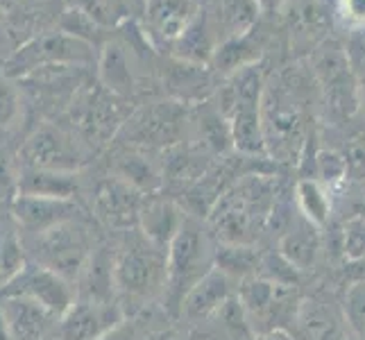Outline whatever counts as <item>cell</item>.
I'll return each instance as SVG.
<instances>
[{"mask_svg":"<svg viewBox=\"0 0 365 340\" xmlns=\"http://www.w3.org/2000/svg\"><path fill=\"white\" fill-rule=\"evenodd\" d=\"M96 46L66 32L46 34L41 39L28 43L7 61V78L25 75L36 66H66V64H91Z\"/></svg>","mask_w":365,"mask_h":340,"instance_id":"cell-10","label":"cell"},{"mask_svg":"<svg viewBox=\"0 0 365 340\" xmlns=\"http://www.w3.org/2000/svg\"><path fill=\"white\" fill-rule=\"evenodd\" d=\"M23 241L32 263L66 277L73 284H78L98 249L91 227L84 222V218H73L41 234L23 236Z\"/></svg>","mask_w":365,"mask_h":340,"instance_id":"cell-6","label":"cell"},{"mask_svg":"<svg viewBox=\"0 0 365 340\" xmlns=\"http://www.w3.org/2000/svg\"><path fill=\"white\" fill-rule=\"evenodd\" d=\"M347 163V175H351L354 180H365V128L354 130L343 145V150H338Z\"/></svg>","mask_w":365,"mask_h":340,"instance_id":"cell-32","label":"cell"},{"mask_svg":"<svg viewBox=\"0 0 365 340\" xmlns=\"http://www.w3.org/2000/svg\"><path fill=\"white\" fill-rule=\"evenodd\" d=\"M188 141L202 148L211 157H225L234 150L232 128L227 116L222 113L213 98L205 103L191 105V128H188Z\"/></svg>","mask_w":365,"mask_h":340,"instance_id":"cell-18","label":"cell"},{"mask_svg":"<svg viewBox=\"0 0 365 340\" xmlns=\"http://www.w3.org/2000/svg\"><path fill=\"white\" fill-rule=\"evenodd\" d=\"M216 245L218 241L207 220L186 213L182 230L166 254V288L161 295L166 316L180 318L186 295L216 268Z\"/></svg>","mask_w":365,"mask_h":340,"instance_id":"cell-3","label":"cell"},{"mask_svg":"<svg viewBox=\"0 0 365 340\" xmlns=\"http://www.w3.org/2000/svg\"><path fill=\"white\" fill-rule=\"evenodd\" d=\"M318 86V100L334 125L351 123L361 107V86L345 46L329 36L307 59Z\"/></svg>","mask_w":365,"mask_h":340,"instance_id":"cell-5","label":"cell"},{"mask_svg":"<svg viewBox=\"0 0 365 340\" xmlns=\"http://www.w3.org/2000/svg\"><path fill=\"white\" fill-rule=\"evenodd\" d=\"M159 78L166 98L180 100L184 105H197L213 98L222 82L211 66L191 64L178 57H168L163 61Z\"/></svg>","mask_w":365,"mask_h":340,"instance_id":"cell-14","label":"cell"},{"mask_svg":"<svg viewBox=\"0 0 365 340\" xmlns=\"http://www.w3.org/2000/svg\"><path fill=\"white\" fill-rule=\"evenodd\" d=\"M279 180L274 172H247L236 180L207 216L218 243L257 245L268 232L270 216L279 202Z\"/></svg>","mask_w":365,"mask_h":340,"instance_id":"cell-2","label":"cell"},{"mask_svg":"<svg viewBox=\"0 0 365 340\" xmlns=\"http://www.w3.org/2000/svg\"><path fill=\"white\" fill-rule=\"evenodd\" d=\"M19 186V172L14 168V161L7 157V153L0 150V191H11Z\"/></svg>","mask_w":365,"mask_h":340,"instance_id":"cell-36","label":"cell"},{"mask_svg":"<svg viewBox=\"0 0 365 340\" xmlns=\"http://www.w3.org/2000/svg\"><path fill=\"white\" fill-rule=\"evenodd\" d=\"M0 318L11 340H53L57 318L28 297L0 295Z\"/></svg>","mask_w":365,"mask_h":340,"instance_id":"cell-16","label":"cell"},{"mask_svg":"<svg viewBox=\"0 0 365 340\" xmlns=\"http://www.w3.org/2000/svg\"><path fill=\"white\" fill-rule=\"evenodd\" d=\"M125 318L118 299L78 297L57 322V340H98Z\"/></svg>","mask_w":365,"mask_h":340,"instance_id":"cell-12","label":"cell"},{"mask_svg":"<svg viewBox=\"0 0 365 340\" xmlns=\"http://www.w3.org/2000/svg\"><path fill=\"white\" fill-rule=\"evenodd\" d=\"M318 96L307 59L270 71L261 103L266 155L274 163H297L311 141V103Z\"/></svg>","mask_w":365,"mask_h":340,"instance_id":"cell-1","label":"cell"},{"mask_svg":"<svg viewBox=\"0 0 365 340\" xmlns=\"http://www.w3.org/2000/svg\"><path fill=\"white\" fill-rule=\"evenodd\" d=\"M145 340H180V336L173 329H155L153 334H148Z\"/></svg>","mask_w":365,"mask_h":340,"instance_id":"cell-38","label":"cell"},{"mask_svg":"<svg viewBox=\"0 0 365 340\" xmlns=\"http://www.w3.org/2000/svg\"><path fill=\"white\" fill-rule=\"evenodd\" d=\"M28 249L14 220H0V293L28 266Z\"/></svg>","mask_w":365,"mask_h":340,"instance_id":"cell-26","label":"cell"},{"mask_svg":"<svg viewBox=\"0 0 365 340\" xmlns=\"http://www.w3.org/2000/svg\"><path fill=\"white\" fill-rule=\"evenodd\" d=\"M200 11L218 36L220 46L252 30L263 16L257 0H200Z\"/></svg>","mask_w":365,"mask_h":340,"instance_id":"cell-20","label":"cell"},{"mask_svg":"<svg viewBox=\"0 0 365 340\" xmlns=\"http://www.w3.org/2000/svg\"><path fill=\"white\" fill-rule=\"evenodd\" d=\"M132 111L134 109L128 107V100L98 84V89H89L80 98H75L73 125L78 128V136L84 143L105 145L120 134Z\"/></svg>","mask_w":365,"mask_h":340,"instance_id":"cell-8","label":"cell"},{"mask_svg":"<svg viewBox=\"0 0 365 340\" xmlns=\"http://www.w3.org/2000/svg\"><path fill=\"white\" fill-rule=\"evenodd\" d=\"M236 291H238V284L232 277L220 272L218 268H213L205 279L186 295L180 318L186 320L188 324L205 322L211 313H216L232 295H236Z\"/></svg>","mask_w":365,"mask_h":340,"instance_id":"cell-22","label":"cell"},{"mask_svg":"<svg viewBox=\"0 0 365 340\" xmlns=\"http://www.w3.org/2000/svg\"><path fill=\"white\" fill-rule=\"evenodd\" d=\"M100 84L107 91L128 100L136 89V75L132 71L128 50L120 43H107L100 53Z\"/></svg>","mask_w":365,"mask_h":340,"instance_id":"cell-25","label":"cell"},{"mask_svg":"<svg viewBox=\"0 0 365 340\" xmlns=\"http://www.w3.org/2000/svg\"><path fill=\"white\" fill-rule=\"evenodd\" d=\"M297 324L307 340H349L351 326L331 302L313 297L299 304Z\"/></svg>","mask_w":365,"mask_h":340,"instance_id":"cell-23","label":"cell"},{"mask_svg":"<svg viewBox=\"0 0 365 340\" xmlns=\"http://www.w3.org/2000/svg\"><path fill=\"white\" fill-rule=\"evenodd\" d=\"M295 207L309 222L320 230L331 218V193L320 180L304 177L295 186Z\"/></svg>","mask_w":365,"mask_h":340,"instance_id":"cell-28","label":"cell"},{"mask_svg":"<svg viewBox=\"0 0 365 340\" xmlns=\"http://www.w3.org/2000/svg\"><path fill=\"white\" fill-rule=\"evenodd\" d=\"M184 220H186V209L180 205L178 197L150 193L145 195L141 218H138V232L153 245L168 252L175 236L180 234Z\"/></svg>","mask_w":365,"mask_h":340,"instance_id":"cell-19","label":"cell"},{"mask_svg":"<svg viewBox=\"0 0 365 340\" xmlns=\"http://www.w3.org/2000/svg\"><path fill=\"white\" fill-rule=\"evenodd\" d=\"M341 249L347 261H365V216H351L343 222Z\"/></svg>","mask_w":365,"mask_h":340,"instance_id":"cell-31","label":"cell"},{"mask_svg":"<svg viewBox=\"0 0 365 340\" xmlns=\"http://www.w3.org/2000/svg\"><path fill=\"white\" fill-rule=\"evenodd\" d=\"M145 202V193L136 186L111 175L105 177L93 191V213L107 230L134 232L138 230V218Z\"/></svg>","mask_w":365,"mask_h":340,"instance_id":"cell-13","label":"cell"},{"mask_svg":"<svg viewBox=\"0 0 365 340\" xmlns=\"http://www.w3.org/2000/svg\"><path fill=\"white\" fill-rule=\"evenodd\" d=\"M257 5L261 9V14L266 16H277L282 11V7L286 5V0H257Z\"/></svg>","mask_w":365,"mask_h":340,"instance_id":"cell-37","label":"cell"},{"mask_svg":"<svg viewBox=\"0 0 365 340\" xmlns=\"http://www.w3.org/2000/svg\"><path fill=\"white\" fill-rule=\"evenodd\" d=\"M343 313L347 318V324L351 326V334L359 340H365V282L347 286Z\"/></svg>","mask_w":365,"mask_h":340,"instance_id":"cell-30","label":"cell"},{"mask_svg":"<svg viewBox=\"0 0 365 340\" xmlns=\"http://www.w3.org/2000/svg\"><path fill=\"white\" fill-rule=\"evenodd\" d=\"M21 118V98L7 78L0 75V130L14 128Z\"/></svg>","mask_w":365,"mask_h":340,"instance_id":"cell-33","label":"cell"},{"mask_svg":"<svg viewBox=\"0 0 365 340\" xmlns=\"http://www.w3.org/2000/svg\"><path fill=\"white\" fill-rule=\"evenodd\" d=\"M200 11V0H148L145 32L157 46L168 50L180 39Z\"/></svg>","mask_w":365,"mask_h":340,"instance_id":"cell-17","label":"cell"},{"mask_svg":"<svg viewBox=\"0 0 365 340\" xmlns=\"http://www.w3.org/2000/svg\"><path fill=\"white\" fill-rule=\"evenodd\" d=\"M73 9L84 11L103 28L118 25L125 19V3L123 0H71Z\"/></svg>","mask_w":365,"mask_h":340,"instance_id":"cell-29","label":"cell"},{"mask_svg":"<svg viewBox=\"0 0 365 340\" xmlns=\"http://www.w3.org/2000/svg\"><path fill=\"white\" fill-rule=\"evenodd\" d=\"M73 218H82L80 205L75 200L19 193L11 202V220L16 222L23 236L41 234L50 227H57Z\"/></svg>","mask_w":365,"mask_h":340,"instance_id":"cell-15","label":"cell"},{"mask_svg":"<svg viewBox=\"0 0 365 340\" xmlns=\"http://www.w3.org/2000/svg\"><path fill=\"white\" fill-rule=\"evenodd\" d=\"M166 254L138 230L114 254V288L125 316L143 313L155 299H161L166 288Z\"/></svg>","mask_w":365,"mask_h":340,"instance_id":"cell-4","label":"cell"},{"mask_svg":"<svg viewBox=\"0 0 365 340\" xmlns=\"http://www.w3.org/2000/svg\"><path fill=\"white\" fill-rule=\"evenodd\" d=\"M19 159L21 168L57 172H78L89 161L82 138L50 123L30 134V138L21 148Z\"/></svg>","mask_w":365,"mask_h":340,"instance_id":"cell-9","label":"cell"},{"mask_svg":"<svg viewBox=\"0 0 365 340\" xmlns=\"http://www.w3.org/2000/svg\"><path fill=\"white\" fill-rule=\"evenodd\" d=\"M0 295H19L36 302L59 320L78 299V286L39 263L28 261L23 272Z\"/></svg>","mask_w":365,"mask_h":340,"instance_id":"cell-11","label":"cell"},{"mask_svg":"<svg viewBox=\"0 0 365 340\" xmlns=\"http://www.w3.org/2000/svg\"><path fill=\"white\" fill-rule=\"evenodd\" d=\"M322 252L320 227L309 222L297 211L286 232L279 236V257L297 272H309L316 268Z\"/></svg>","mask_w":365,"mask_h":340,"instance_id":"cell-21","label":"cell"},{"mask_svg":"<svg viewBox=\"0 0 365 340\" xmlns=\"http://www.w3.org/2000/svg\"><path fill=\"white\" fill-rule=\"evenodd\" d=\"M336 16L347 30H365V0H338Z\"/></svg>","mask_w":365,"mask_h":340,"instance_id":"cell-35","label":"cell"},{"mask_svg":"<svg viewBox=\"0 0 365 340\" xmlns=\"http://www.w3.org/2000/svg\"><path fill=\"white\" fill-rule=\"evenodd\" d=\"M188 128H191V105L163 98L134 109L118 136L123 138V145L159 155L188 141Z\"/></svg>","mask_w":365,"mask_h":340,"instance_id":"cell-7","label":"cell"},{"mask_svg":"<svg viewBox=\"0 0 365 340\" xmlns=\"http://www.w3.org/2000/svg\"><path fill=\"white\" fill-rule=\"evenodd\" d=\"M80 191L78 172H57V170H32L21 168L16 195H43V197H64L75 200Z\"/></svg>","mask_w":365,"mask_h":340,"instance_id":"cell-24","label":"cell"},{"mask_svg":"<svg viewBox=\"0 0 365 340\" xmlns=\"http://www.w3.org/2000/svg\"><path fill=\"white\" fill-rule=\"evenodd\" d=\"M261 254L257 245H232L218 243L216 245V268L225 272L236 284H241L247 277H255L261 270Z\"/></svg>","mask_w":365,"mask_h":340,"instance_id":"cell-27","label":"cell"},{"mask_svg":"<svg viewBox=\"0 0 365 340\" xmlns=\"http://www.w3.org/2000/svg\"><path fill=\"white\" fill-rule=\"evenodd\" d=\"M250 340H293L286 331H268V334H255Z\"/></svg>","mask_w":365,"mask_h":340,"instance_id":"cell-39","label":"cell"},{"mask_svg":"<svg viewBox=\"0 0 365 340\" xmlns=\"http://www.w3.org/2000/svg\"><path fill=\"white\" fill-rule=\"evenodd\" d=\"M145 313H136V316H128L123 322H118L114 329H109L103 338L98 340H145L148 334H153L155 329H145Z\"/></svg>","mask_w":365,"mask_h":340,"instance_id":"cell-34","label":"cell"}]
</instances>
